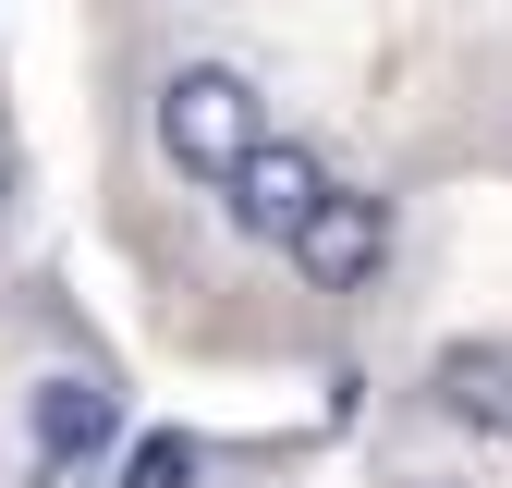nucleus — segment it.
<instances>
[{"label":"nucleus","instance_id":"4","mask_svg":"<svg viewBox=\"0 0 512 488\" xmlns=\"http://www.w3.org/2000/svg\"><path fill=\"white\" fill-rule=\"evenodd\" d=\"M317 196H330V159H317L305 135H269L232 183H220V220H232V244H256V257H281V244L317 220Z\"/></svg>","mask_w":512,"mask_h":488},{"label":"nucleus","instance_id":"2","mask_svg":"<svg viewBox=\"0 0 512 488\" xmlns=\"http://www.w3.org/2000/svg\"><path fill=\"white\" fill-rule=\"evenodd\" d=\"M110 440H122V379H110L98 354L49 366V379L25 391V488H74Z\"/></svg>","mask_w":512,"mask_h":488},{"label":"nucleus","instance_id":"5","mask_svg":"<svg viewBox=\"0 0 512 488\" xmlns=\"http://www.w3.org/2000/svg\"><path fill=\"white\" fill-rule=\"evenodd\" d=\"M427 415L464 427V440H500V427H512V342H500V330L439 342V354H427Z\"/></svg>","mask_w":512,"mask_h":488},{"label":"nucleus","instance_id":"3","mask_svg":"<svg viewBox=\"0 0 512 488\" xmlns=\"http://www.w3.org/2000/svg\"><path fill=\"white\" fill-rule=\"evenodd\" d=\"M281 269H293L317 305H366L378 269H391V196H378V183H330L317 220L281 244Z\"/></svg>","mask_w":512,"mask_h":488},{"label":"nucleus","instance_id":"1","mask_svg":"<svg viewBox=\"0 0 512 488\" xmlns=\"http://www.w3.org/2000/svg\"><path fill=\"white\" fill-rule=\"evenodd\" d=\"M147 135H159V159H171L183 183H208V196H220V183L269 147L281 122H269V98H256L244 61H171L159 98H147Z\"/></svg>","mask_w":512,"mask_h":488},{"label":"nucleus","instance_id":"8","mask_svg":"<svg viewBox=\"0 0 512 488\" xmlns=\"http://www.w3.org/2000/svg\"><path fill=\"white\" fill-rule=\"evenodd\" d=\"M0 220H13V159H0Z\"/></svg>","mask_w":512,"mask_h":488},{"label":"nucleus","instance_id":"6","mask_svg":"<svg viewBox=\"0 0 512 488\" xmlns=\"http://www.w3.org/2000/svg\"><path fill=\"white\" fill-rule=\"evenodd\" d=\"M196 476H208V440H196V427H147L110 488H196Z\"/></svg>","mask_w":512,"mask_h":488},{"label":"nucleus","instance_id":"7","mask_svg":"<svg viewBox=\"0 0 512 488\" xmlns=\"http://www.w3.org/2000/svg\"><path fill=\"white\" fill-rule=\"evenodd\" d=\"M391 488H476V476H391Z\"/></svg>","mask_w":512,"mask_h":488}]
</instances>
